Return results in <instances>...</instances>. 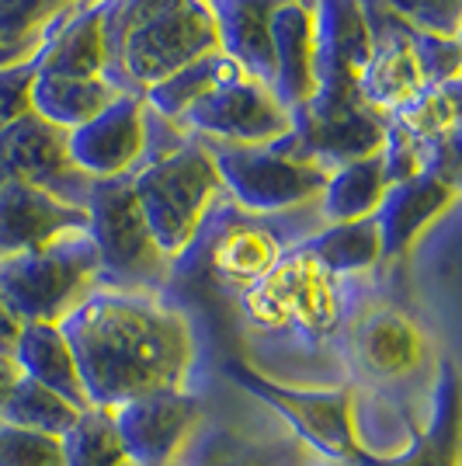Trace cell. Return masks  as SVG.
I'll list each match as a JSON object with an SVG mask.
<instances>
[{
    "label": "cell",
    "mask_w": 462,
    "mask_h": 466,
    "mask_svg": "<svg viewBox=\"0 0 462 466\" xmlns=\"http://www.w3.org/2000/svg\"><path fill=\"white\" fill-rule=\"evenodd\" d=\"M59 328L74 349L95 408H118L146 393L185 390L192 376V324L154 292L101 286Z\"/></svg>",
    "instance_id": "6da1fadb"
},
{
    "label": "cell",
    "mask_w": 462,
    "mask_h": 466,
    "mask_svg": "<svg viewBox=\"0 0 462 466\" xmlns=\"http://www.w3.org/2000/svg\"><path fill=\"white\" fill-rule=\"evenodd\" d=\"M108 74L122 95H143L185 63L216 53V25L206 0H108Z\"/></svg>",
    "instance_id": "7a4b0ae2"
},
{
    "label": "cell",
    "mask_w": 462,
    "mask_h": 466,
    "mask_svg": "<svg viewBox=\"0 0 462 466\" xmlns=\"http://www.w3.org/2000/svg\"><path fill=\"white\" fill-rule=\"evenodd\" d=\"M101 286V258L87 233L0 261V299L21 324H63Z\"/></svg>",
    "instance_id": "3957f363"
},
{
    "label": "cell",
    "mask_w": 462,
    "mask_h": 466,
    "mask_svg": "<svg viewBox=\"0 0 462 466\" xmlns=\"http://www.w3.org/2000/svg\"><path fill=\"white\" fill-rule=\"evenodd\" d=\"M129 177L146 227L167 258H177L192 244L216 195L223 192L209 147L202 143H181L171 154L146 160Z\"/></svg>",
    "instance_id": "277c9868"
},
{
    "label": "cell",
    "mask_w": 462,
    "mask_h": 466,
    "mask_svg": "<svg viewBox=\"0 0 462 466\" xmlns=\"http://www.w3.org/2000/svg\"><path fill=\"white\" fill-rule=\"evenodd\" d=\"M87 237L101 258V282L108 289L150 292L167 279L171 258L156 248L146 216L133 192V177L95 181L87 192Z\"/></svg>",
    "instance_id": "5b68a950"
},
{
    "label": "cell",
    "mask_w": 462,
    "mask_h": 466,
    "mask_svg": "<svg viewBox=\"0 0 462 466\" xmlns=\"http://www.w3.org/2000/svg\"><path fill=\"white\" fill-rule=\"evenodd\" d=\"M219 185L247 213H286L320 198L327 171L289 154L282 143L271 147H209Z\"/></svg>",
    "instance_id": "8992f818"
},
{
    "label": "cell",
    "mask_w": 462,
    "mask_h": 466,
    "mask_svg": "<svg viewBox=\"0 0 462 466\" xmlns=\"http://www.w3.org/2000/svg\"><path fill=\"white\" fill-rule=\"evenodd\" d=\"M383 139V112L368 108L362 97L313 95L299 112H292V129L282 139V147L330 175L351 160L379 154Z\"/></svg>",
    "instance_id": "52a82bcc"
},
{
    "label": "cell",
    "mask_w": 462,
    "mask_h": 466,
    "mask_svg": "<svg viewBox=\"0 0 462 466\" xmlns=\"http://www.w3.org/2000/svg\"><path fill=\"white\" fill-rule=\"evenodd\" d=\"M177 122L209 137L216 147H271L292 129V116L278 105L268 84L244 74L195 101Z\"/></svg>",
    "instance_id": "ba28073f"
},
{
    "label": "cell",
    "mask_w": 462,
    "mask_h": 466,
    "mask_svg": "<svg viewBox=\"0 0 462 466\" xmlns=\"http://www.w3.org/2000/svg\"><path fill=\"white\" fill-rule=\"evenodd\" d=\"M0 167L7 181L35 185L74 206H84L95 185L70 160V133L35 112H25L0 133Z\"/></svg>",
    "instance_id": "9c48e42d"
},
{
    "label": "cell",
    "mask_w": 462,
    "mask_h": 466,
    "mask_svg": "<svg viewBox=\"0 0 462 466\" xmlns=\"http://www.w3.org/2000/svg\"><path fill=\"white\" fill-rule=\"evenodd\" d=\"M122 449L133 466H174L202 425V404L188 390L146 393L112 408Z\"/></svg>",
    "instance_id": "30bf717a"
},
{
    "label": "cell",
    "mask_w": 462,
    "mask_h": 466,
    "mask_svg": "<svg viewBox=\"0 0 462 466\" xmlns=\"http://www.w3.org/2000/svg\"><path fill=\"white\" fill-rule=\"evenodd\" d=\"M150 150L146 101L139 95H118L105 112L70 133V160L84 177L108 181L143 167Z\"/></svg>",
    "instance_id": "8fae6325"
},
{
    "label": "cell",
    "mask_w": 462,
    "mask_h": 466,
    "mask_svg": "<svg viewBox=\"0 0 462 466\" xmlns=\"http://www.w3.org/2000/svg\"><path fill=\"white\" fill-rule=\"evenodd\" d=\"M313 42H316V97H358L376 28L362 0H313Z\"/></svg>",
    "instance_id": "7c38bea8"
},
{
    "label": "cell",
    "mask_w": 462,
    "mask_h": 466,
    "mask_svg": "<svg viewBox=\"0 0 462 466\" xmlns=\"http://www.w3.org/2000/svg\"><path fill=\"white\" fill-rule=\"evenodd\" d=\"M236 383L257 393L268 408H275L289 428H296L309 446L327 452L334 460H351L358 456L355 446V400L347 390H330V393H309V390H286L278 383H268L265 376L251 372L247 366H236Z\"/></svg>",
    "instance_id": "4fadbf2b"
},
{
    "label": "cell",
    "mask_w": 462,
    "mask_h": 466,
    "mask_svg": "<svg viewBox=\"0 0 462 466\" xmlns=\"http://www.w3.org/2000/svg\"><path fill=\"white\" fill-rule=\"evenodd\" d=\"M70 233H87V209L25 181L0 188V261L49 248Z\"/></svg>",
    "instance_id": "5bb4252c"
},
{
    "label": "cell",
    "mask_w": 462,
    "mask_h": 466,
    "mask_svg": "<svg viewBox=\"0 0 462 466\" xmlns=\"http://www.w3.org/2000/svg\"><path fill=\"white\" fill-rule=\"evenodd\" d=\"M456 181L442 171H417V175L393 181L376 209V230L383 244V258H400L414 248L435 219H442L456 202Z\"/></svg>",
    "instance_id": "9a60e30c"
},
{
    "label": "cell",
    "mask_w": 462,
    "mask_h": 466,
    "mask_svg": "<svg viewBox=\"0 0 462 466\" xmlns=\"http://www.w3.org/2000/svg\"><path fill=\"white\" fill-rule=\"evenodd\" d=\"M271 95L289 116L316 95L313 0H282L271 18Z\"/></svg>",
    "instance_id": "2e32d148"
},
{
    "label": "cell",
    "mask_w": 462,
    "mask_h": 466,
    "mask_svg": "<svg viewBox=\"0 0 462 466\" xmlns=\"http://www.w3.org/2000/svg\"><path fill=\"white\" fill-rule=\"evenodd\" d=\"M282 0H206L216 25L219 53L230 56L244 77L271 87V18Z\"/></svg>",
    "instance_id": "e0dca14e"
},
{
    "label": "cell",
    "mask_w": 462,
    "mask_h": 466,
    "mask_svg": "<svg viewBox=\"0 0 462 466\" xmlns=\"http://www.w3.org/2000/svg\"><path fill=\"white\" fill-rule=\"evenodd\" d=\"M105 7L108 0H87L84 11L70 15L42 42L39 56H35L39 74H59V77H105L108 74Z\"/></svg>",
    "instance_id": "ac0fdd59"
},
{
    "label": "cell",
    "mask_w": 462,
    "mask_h": 466,
    "mask_svg": "<svg viewBox=\"0 0 462 466\" xmlns=\"http://www.w3.org/2000/svg\"><path fill=\"white\" fill-rule=\"evenodd\" d=\"M11 355H15L25 380H32V383H39L45 390H56L59 397L74 400L77 408H91L74 349H70V341H66L59 324H42V320L21 324L18 345H15Z\"/></svg>",
    "instance_id": "d6986e66"
},
{
    "label": "cell",
    "mask_w": 462,
    "mask_h": 466,
    "mask_svg": "<svg viewBox=\"0 0 462 466\" xmlns=\"http://www.w3.org/2000/svg\"><path fill=\"white\" fill-rule=\"evenodd\" d=\"M427 87L417 53L410 46L407 28L389 32L386 39H376L372 59L358 80V97L376 112H400Z\"/></svg>",
    "instance_id": "ffe728a7"
},
{
    "label": "cell",
    "mask_w": 462,
    "mask_h": 466,
    "mask_svg": "<svg viewBox=\"0 0 462 466\" xmlns=\"http://www.w3.org/2000/svg\"><path fill=\"white\" fill-rule=\"evenodd\" d=\"M118 95L122 91L108 77H59V74L35 70L32 91H28V112L74 133L97 112H105Z\"/></svg>",
    "instance_id": "44dd1931"
},
{
    "label": "cell",
    "mask_w": 462,
    "mask_h": 466,
    "mask_svg": "<svg viewBox=\"0 0 462 466\" xmlns=\"http://www.w3.org/2000/svg\"><path fill=\"white\" fill-rule=\"evenodd\" d=\"M355 349L372 376L397 380L421 366L424 338L404 313L379 310L362 320V328L355 334Z\"/></svg>",
    "instance_id": "7402d4cb"
},
{
    "label": "cell",
    "mask_w": 462,
    "mask_h": 466,
    "mask_svg": "<svg viewBox=\"0 0 462 466\" xmlns=\"http://www.w3.org/2000/svg\"><path fill=\"white\" fill-rule=\"evenodd\" d=\"M386 188H389V175H386L383 150L372 157H362V160H351V164L327 175V185L320 192L324 219L327 223L368 219L379 209Z\"/></svg>",
    "instance_id": "603a6c76"
},
{
    "label": "cell",
    "mask_w": 462,
    "mask_h": 466,
    "mask_svg": "<svg viewBox=\"0 0 462 466\" xmlns=\"http://www.w3.org/2000/svg\"><path fill=\"white\" fill-rule=\"evenodd\" d=\"M233 77H240V66L216 49V53H206V56L185 63L181 70L167 74L164 80H156L154 87H146L139 97L146 101V108H150L154 116L167 118V122H177V118L192 108L195 101H202V97L212 95L216 87H223V84Z\"/></svg>",
    "instance_id": "cb8c5ba5"
},
{
    "label": "cell",
    "mask_w": 462,
    "mask_h": 466,
    "mask_svg": "<svg viewBox=\"0 0 462 466\" xmlns=\"http://www.w3.org/2000/svg\"><path fill=\"white\" fill-rule=\"evenodd\" d=\"M63 466H133L118 439L112 408H84L74 428L59 439Z\"/></svg>",
    "instance_id": "d4e9b609"
},
{
    "label": "cell",
    "mask_w": 462,
    "mask_h": 466,
    "mask_svg": "<svg viewBox=\"0 0 462 466\" xmlns=\"http://www.w3.org/2000/svg\"><path fill=\"white\" fill-rule=\"evenodd\" d=\"M306 251L324 261L330 272H366L383 258L376 219H355V223H330L306 244Z\"/></svg>",
    "instance_id": "484cf974"
},
{
    "label": "cell",
    "mask_w": 462,
    "mask_h": 466,
    "mask_svg": "<svg viewBox=\"0 0 462 466\" xmlns=\"http://www.w3.org/2000/svg\"><path fill=\"white\" fill-rule=\"evenodd\" d=\"M80 410L84 408H77L66 397H59L56 390H45L21 376L15 393H11V400H7V408L0 414V421L25 428V431H39V435H56V439H63L74 428Z\"/></svg>",
    "instance_id": "4316f807"
},
{
    "label": "cell",
    "mask_w": 462,
    "mask_h": 466,
    "mask_svg": "<svg viewBox=\"0 0 462 466\" xmlns=\"http://www.w3.org/2000/svg\"><path fill=\"white\" fill-rule=\"evenodd\" d=\"M185 456H188V466H286L292 460L289 449L257 442L240 431H212L202 439L195 435Z\"/></svg>",
    "instance_id": "83f0119b"
},
{
    "label": "cell",
    "mask_w": 462,
    "mask_h": 466,
    "mask_svg": "<svg viewBox=\"0 0 462 466\" xmlns=\"http://www.w3.org/2000/svg\"><path fill=\"white\" fill-rule=\"evenodd\" d=\"M397 466H459V410H456V376L445 366L442 387L435 393V418L417 449Z\"/></svg>",
    "instance_id": "f1b7e54d"
},
{
    "label": "cell",
    "mask_w": 462,
    "mask_h": 466,
    "mask_svg": "<svg viewBox=\"0 0 462 466\" xmlns=\"http://www.w3.org/2000/svg\"><path fill=\"white\" fill-rule=\"evenodd\" d=\"M404 28L438 39H459V0H379Z\"/></svg>",
    "instance_id": "f546056e"
},
{
    "label": "cell",
    "mask_w": 462,
    "mask_h": 466,
    "mask_svg": "<svg viewBox=\"0 0 462 466\" xmlns=\"http://www.w3.org/2000/svg\"><path fill=\"white\" fill-rule=\"evenodd\" d=\"M0 466H63V442L0 421Z\"/></svg>",
    "instance_id": "4dcf8cb0"
},
{
    "label": "cell",
    "mask_w": 462,
    "mask_h": 466,
    "mask_svg": "<svg viewBox=\"0 0 462 466\" xmlns=\"http://www.w3.org/2000/svg\"><path fill=\"white\" fill-rule=\"evenodd\" d=\"M39 56V53H35ZM35 56L15 59V63H4L0 66V133L28 112V91H32V80L39 63Z\"/></svg>",
    "instance_id": "1f68e13d"
},
{
    "label": "cell",
    "mask_w": 462,
    "mask_h": 466,
    "mask_svg": "<svg viewBox=\"0 0 462 466\" xmlns=\"http://www.w3.org/2000/svg\"><path fill=\"white\" fill-rule=\"evenodd\" d=\"M39 0H0V32H15L21 21L32 18Z\"/></svg>",
    "instance_id": "d6a6232c"
},
{
    "label": "cell",
    "mask_w": 462,
    "mask_h": 466,
    "mask_svg": "<svg viewBox=\"0 0 462 466\" xmlns=\"http://www.w3.org/2000/svg\"><path fill=\"white\" fill-rule=\"evenodd\" d=\"M18 380H21V370L18 362H15V355H4L0 351V414L7 408V400H11V393L18 387Z\"/></svg>",
    "instance_id": "836d02e7"
},
{
    "label": "cell",
    "mask_w": 462,
    "mask_h": 466,
    "mask_svg": "<svg viewBox=\"0 0 462 466\" xmlns=\"http://www.w3.org/2000/svg\"><path fill=\"white\" fill-rule=\"evenodd\" d=\"M18 330H21V320L7 310V303L0 299V351H4V355L15 351V345H18Z\"/></svg>",
    "instance_id": "e575fe53"
},
{
    "label": "cell",
    "mask_w": 462,
    "mask_h": 466,
    "mask_svg": "<svg viewBox=\"0 0 462 466\" xmlns=\"http://www.w3.org/2000/svg\"><path fill=\"white\" fill-rule=\"evenodd\" d=\"M4 181H7V175H4V167H0V188H4Z\"/></svg>",
    "instance_id": "d590c367"
},
{
    "label": "cell",
    "mask_w": 462,
    "mask_h": 466,
    "mask_svg": "<svg viewBox=\"0 0 462 466\" xmlns=\"http://www.w3.org/2000/svg\"><path fill=\"white\" fill-rule=\"evenodd\" d=\"M56 4H77V0H56Z\"/></svg>",
    "instance_id": "8d00e7d4"
}]
</instances>
